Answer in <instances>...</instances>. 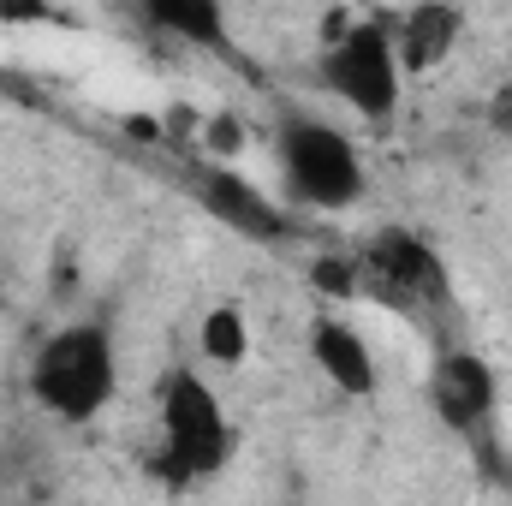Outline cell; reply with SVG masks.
<instances>
[{"label": "cell", "mask_w": 512, "mask_h": 506, "mask_svg": "<svg viewBox=\"0 0 512 506\" xmlns=\"http://www.w3.org/2000/svg\"><path fill=\"white\" fill-rule=\"evenodd\" d=\"M459 24H465V12H459L453 0H423V6H411V12L399 18V30H393L399 72H405V78L435 72V66L459 48Z\"/></svg>", "instance_id": "ba28073f"}, {"label": "cell", "mask_w": 512, "mask_h": 506, "mask_svg": "<svg viewBox=\"0 0 512 506\" xmlns=\"http://www.w3.org/2000/svg\"><path fill=\"white\" fill-rule=\"evenodd\" d=\"M310 286L328 292V298H364V262L358 256H316Z\"/></svg>", "instance_id": "7c38bea8"}, {"label": "cell", "mask_w": 512, "mask_h": 506, "mask_svg": "<svg viewBox=\"0 0 512 506\" xmlns=\"http://www.w3.org/2000/svg\"><path fill=\"white\" fill-rule=\"evenodd\" d=\"M191 191H197V203L221 221V227H233V233H245V239H262V245H280V239H292V221H286V209L268 197V191H256L245 173H233L227 161H209V167H197L191 173Z\"/></svg>", "instance_id": "8992f818"}, {"label": "cell", "mask_w": 512, "mask_h": 506, "mask_svg": "<svg viewBox=\"0 0 512 506\" xmlns=\"http://www.w3.org/2000/svg\"><path fill=\"white\" fill-rule=\"evenodd\" d=\"M358 262H364V298H376V304L411 310V304H441L447 298V262L405 227H382Z\"/></svg>", "instance_id": "5b68a950"}, {"label": "cell", "mask_w": 512, "mask_h": 506, "mask_svg": "<svg viewBox=\"0 0 512 506\" xmlns=\"http://www.w3.org/2000/svg\"><path fill=\"white\" fill-rule=\"evenodd\" d=\"M429 399H435L447 429L483 441L489 423H495V370L477 352H441L435 370H429Z\"/></svg>", "instance_id": "52a82bcc"}, {"label": "cell", "mask_w": 512, "mask_h": 506, "mask_svg": "<svg viewBox=\"0 0 512 506\" xmlns=\"http://www.w3.org/2000/svg\"><path fill=\"white\" fill-rule=\"evenodd\" d=\"M310 358H316V370L334 381L340 393H352V399H370L376 393V352H370V340L352 322L322 316L310 328Z\"/></svg>", "instance_id": "9c48e42d"}, {"label": "cell", "mask_w": 512, "mask_h": 506, "mask_svg": "<svg viewBox=\"0 0 512 506\" xmlns=\"http://www.w3.org/2000/svg\"><path fill=\"white\" fill-rule=\"evenodd\" d=\"M495 114H501V126L512 131V90H507V96H501V108H495Z\"/></svg>", "instance_id": "9a60e30c"}, {"label": "cell", "mask_w": 512, "mask_h": 506, "mask_svg": "<svg viewBox=\"0 0 512 506\" xmlns=\"http://www.w3.org/2000/svg\"><path fill=\"white\" fill-rule=\"evenodd\" d=\"M322 84L352 114H364L370 126H387L399 114V84H405L399 54H393V30H382V24L340 30L328 42V54H322Z\"/></svg>", "instance_id": "3957f363"}, {"label": "cell", "mask_w": 512, "mask_h": 506, "mask_svg": "<svg viewBox=\"0 0 512 506\" xmlns=\"http://www.w3.org/2000/svg\"><path fill=\"white\" fill-rule=\"evenodd\" d=\"M114 387H120L114 340L96 322H72V328L48 334L36 364H30V393L66 423H90L114 399Z\"/></svg>", "instance_id": "6da1fadb"}, {"label": "cell", "mask_w": 512, "mask_h": 506, "mask_svg": "<svg viewBox=\"0 0 512 506\" xmlns=\"http://www.w3.org/2000/svg\"><path fill=\"white\" fill-rule=\"evenodd\" d=\"M137 12L149 24H161L167 36H179V42L227 48V12H221V0H137Z\"/></svg>", "instance_id": "30bf717a"}, {"label": "cell", "mask_w": 512, "mask_h": 506, "mask_svg": "<svg viewBox=\"0 0 512 506\" xmlns=\"http://www.w3.org/2000/svg\"><path fill=\"white\" fill-rule=\"evenodd\" d=\"M42 18H54L48 0H0V24H42Z\"/></svg>", "instance_id": "5bb4252c"}, {"label": "cell", "mask_w": 512, "mask_h": 506, "mask_svg": "<svg viewBox=\"0 0 512 506\" xmlns=\"http://www.w3.org/2000/svg\"><path fill=\"white\" fill-rule=\"evenodd\" d=\"M203 358L209 364H245V352H251V334H245V316L233 310V304H221V310H209L203 316Z\"/></svg>", "instance_id": "8fae6325"}, {"label": "cell", "mask_w": 512, "mask_h": 506, "mask_svg": "<svg viewBox=\"0 0 512 506\" xmlns=\"http://www.w3.org/2000/svg\"><path fill=\"white\" fill-rule=\"evenodd\" d=\"M203 143H209L215 161H233V155L245 149V131H239L233 114H215V120H203Z\"/></svg>", "instance_id": "4fadbf2b"}, {"label": "cell", "mask_w": 512, "mask_h": 506, "mask_svg": "<svg viewBox=\"0 0 512 506\" xmlns=\"http://www.w3.org/2000/svg\"><path fill=\"white\" fill-rule=\"evenodd\" d=\"M274 155H280V179L298 209L340 215L364 197V161L346 131L322 126V120H286Z\"/></svg>", "instance_id": "7a4b0ae2"}, {"label": "cell", "mask_w": 512, "mask_h": 506, "mask_svg": "<svg viewBox=\"0 0 512 506\" xmlns=\"http://www.w3.org/2000/svg\"><path fill=\"white\" fill-rule=\"evenodd\" d=\"M161 441H167V459L179 477H209L227 465L233 453V429H227V411L215 399V387L191 370H173L161 387Z\"/></svg>", "instance_id": "277c9868"}]
</instances>
